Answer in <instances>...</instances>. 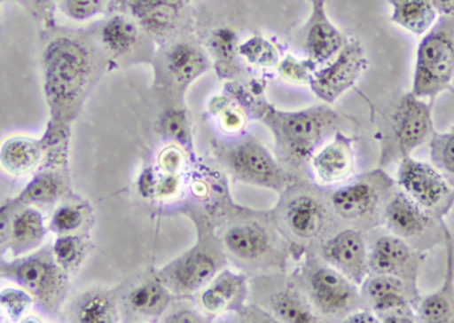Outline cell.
I'll return each instance as SVG.
<instances>
[{
	"mask_svg": "<svg viewBox=\"0 0 454 323\" xmlns=\"http://www.w3.org/2000/svg\"><path fill=\"white\" fill-rule=\"evenodd\" d=\"M98 48L82 35H53L42 51V90L50 119L72 122L100 77Z\"/></svg>",
	"mask_w": 454,
	"mask_h": 323,
	"instance_id": "obj_1",
	"label": "cell"
},
{
	"mask_svg": "<svg viewBox=\"0 0 454 323\" xmlns=\"http://www.w3.org/2000/svg\"><path fill=\"white\" fill-rule=\"evenodd\" d=\"M261 120L274 135L278 160L301 170L323 143L335 135L339 116L325 106L294 112L266 106L261 111Z\"/></svg>",
	"mask_w": 454,
	"mask_h": 323,
	"instance_id": "obj_2",
	"label": "cell"
},
{
	"mask_svg": "<svg viewBox=\"0 0 454 323\" xmlns=\"http://www.w3.org/2000/svg\"><path fill=\"white\" fill-rule=\"evenodd\" d=\"M333 210L328 199L307 184H290L282 192L274 213L275 224L299 244L323 242L330 236Z\"/></svg>",
	"mask_w": 454,
	"mask_h": 323,
	"instance_id": "obj_3",
	"label": "cell"
},
{
	"mask_svg": "<svg viewBox=\"0 0 454 323\" xmlns=\"http://www.w3.org/2000/svg\"><path fill=\"white\" fill-rule=\"evenodd\" d=\"M453 77L454 15H440L419 44L411 92L434 98L450 88Z\"/></svg>",
	"mask_w": 454,
	"mask_h": 323,
	"instance_id": "obj_4",
	"label": "cell"
},
{
	"mask_svg": "<svg viewBox=\"0 0 454 323\" xmlns=\"http://www.w3.org/2000/svg\"><path fill=\"white\" fill-rule=\"evenodd\" d=\"M2 276L26 289L40 309L51 316L58 314L68 295V274L45 249L5 263Z\"/></svg>",
	"mask_w": 454,
	"mask_h": 323,
	"instance_id": "obj_5",
	"label": "cell"
},
{
	"mask_svg": "<svg viewBox=\"0 0 454 323\" xmlns=\"http://www.w3.org/2000/svg\"><path fill=\"white\" fill-rule=\"evenodd\" d=\"M223 245L209 231L200 229L199 242L157 273L173 295H192L204 289L225 265Z\"/></svg>",
	"mask_w": 454,
	"mask_h": 323,
	"instance_id": "obj_6",
	"label": "cell"
},
{
	"mask_svg": "<svg viewBox=\"0 0 454 323\" xmlns=\"http://www.w3.org/2000/svg\"><path fill=\"white\" fill-rule=\"evenodd\" d=\"M221 164L242 183L283 192L290 185V176L256 138H242L213 146Z\"/></svg>",
	"mask_w": 454,
	"mask_h": 323,
	"instance_id": "obj_7",
	"label": "cell"
},
{
	"mask_svg": "<svg viewBox=\"0 0 454 323\" xmlns=\"http://www.w3.org/2000/svg\"><path fill=\"white\" fill-rule=\"evenodd\" d=\"M304 297L315 313L330 319H341L356 311L360 303L357 285L339 273L333 266L309 258L301 272Z\"/></svg>",
	"mask_w": 454,
	"mask_h": 323,
	"instance_id": "obj_8",
	"label": "cell"
},
{
	"mask_svg": "<svg viewBox=\"0 0 454 323\" xmlns=\"http://www.w3.org/2000/svg\"><path fill=\"white\" fill-rule=\"evenodd\" d=\"M221 245L226 256L245 266L279 263L280 241L274 228L255 216H238L225 224Z\"/></svg>",
	"mask_w": 454,
	"mask_h": 323,
	"instance_id": "obj_9",
	"label": "cell"
},
{
	"mask_svg": "<svg viewBox=\"0 0 454 323\" xmlns=\"http://www.w3.org/2000/svg\"><path fill=\"white\" fill-rule=\"evenodd\" d=\"M397 183L434 218H442L454 205V188L444 176L427 162L411 156L403 157L397 172Z\"/></svg>",
	"mask_w": 454,
	"mask_h": 323,
	"instance_id": "obj_10",
	"label": "cell"
},
{
	"mask_svg": "<svg viewBox=\"0 0 454 323\" xmlns=\"http://www.w3.org/2000/svg\"><path fill=\"white\" fill-rule=\"evenodd\" d=\"M392 186L391 178L376 170L336 189L328 197V202L333 213L343 220L363 223L376 215Z\"/></svg>",
	"mask_w": 454,
	"mask_h": 323,
	"instance_id": "obj_11",
	"label": "cell"
},
{
	"mask_svg": "<svg viewBox=\"0 0 454 323\" xmlns=\"http://www.w3.org/2000/svg\"><path fill=\"white\" fill-rule=\"evenodd\" d=\"M367 66L363 45L356 40L346 43L330 61L314 72L309 85L315 95L325 103H333L354 87Z\"/></svg>",
	"mask_w": 454,
	"mask_h": 323,
	"instance_id": "obj_12",
	"label": "cell"
},
{
	"mask_svg": "<svg viewBox=\"0 0 454 323\" xmlns=\"http://www.w3.org/2000/svg\"><path fill=\"white\" fill-rule=\"evenodd\" d=\"M432 104L418 98L412 92L400 98L392 114L391 138L394 152L400 156H411L434 135Z\"/></svg>",
	"mask_w": 454,
	"mask_h": 323,
	"instance_id": "obj_13",
	"label": "cell"
},
{
	"mask_svg": "<svg viewBox=\"0 0 454 323\" xmlns=\"http://www.w3.org/2000/svg\"><path fill=\"white\" fill-rule=\"evenodd\" d=\"M320 257L349 281L360 287L370 274L368 250L362 232L344 229L322 242Z\"/></svg>",
	"mask_w": 454,
	"mask_h": 323,
	"instance_id": "obj_14",
	"label": "cell"
},
{
	"mask_svg": "<svg viewBox=\"0 0 454 323\" xmlns=\"http://www.w3.org/2000/svg\"><path fill=\"white\" fill-rule=\"evenodd\" d=\"M363 298L383 322L412 323L415 313L411 308L407 287L400 277L373 274L363 282Z\"/></svg>",
	"mask_w": 454,
	"mask_h": 323,
	"instance_id": "obj_15",
	"label": "cell"
},
{
	"mask_svg": "<svg viewBox=\"0 0 454 323\" xmlns=\"http://www.w3.org/2000/svg\"><path fill=\"white\" fill-rule=\"evenodd\" d=\"M161 64L165 79L181 92L207 74L210 66L205 51L191 40L172 43L165 50Z\"/></svg>",
	"mask_w": 454,
	"mask_h": 323,
	"instance_id": "obj_16",
	"label": "cell"
},
{
	"mask_svg": "<svg viewBox=\"0 0 454 323\" xmlns=\"http://www.w3.org/2000/svg\"><path fill=\"white\" fill-rule=\"evenodd\" d=\"M129 15L144 32L167 39L172 36L183 18L185 0H124Z\"/></svg>",
	"mask_w": 454,
	"mask_h": 323,
	"instance_id": "obj_17",
	"label": "cell"
},
{
	"mask_svg": "<svg viewBox=\"0 0 454 323\" xmlns=\"http://www.w3.org/2000/svg\"><path fill=\"white\" fill-rule=\"evenodd\" d=\"M309 162L319 183L325 185L343 183L354 170L355 156L351 138L336 130L333 140L320 146Z\"/></svg>",
	"mask_w": 454,
	"mask_h": 323,
	"instance_id": "obj_18",
	"label": "cell"
},
{
	"mask_svg": "<svg viewBox=\"0 0 454 323\" xmlns=\"http://www.w3.org/2000/svg\"><path fill=\"white\" fill-rule=\"evenodd\" d=\"M384 220L395 236L413 239L428 231L434 217L404 191H399L389 197L384 210Z\"/></svg>",
	"mask_w": 454,
	"mask_h": 323,
	"instance_id": "obj_19",
	"label": "cell"
},
{
	"mask_svg": "<svg viewBox=\"0 0 454 323\" xmlns=\"http://www.w3.org/2000/svg\"><path fill=\"white\" fill-rule=\"evenodd\" d=\"M343 34L330 20L325 5L311 7V16L304 35V50L315 64L330 61L346 44Z\"/></svg>",
	"mask_w": 454,
	"mask_h": 323,
	"instance_id": "obj_20",
	"label": "cell"
},
{
	"mask_svg": "<svg viewBox=\"0 0 454 323\" xmlns=\"http://www.w3.org/2000/svg\"><path fill=\"white\" fill-rule=\"evenodd\" d=\"M247 297V282L242 274L223 271L200 295V305L207 313L223 314L242 308Z\"/></svg>",
	"mask_w": 454,
	"mask_h": 323,
	"instance_id": "obj_21",
	"label": "cell"
},
{
	"mask_svg": "<svg viewBox=\"0 0 454 323\" xmlns=\"http://www.w3.org/2000/svg\"><path fill=\"white\" fill-rule=\"evenodd\" d=\"M172 295L159 276L146 277L128 289L122 306L135 319H159L169 306Z\"/></svg>",
	"mask_w": 454,
	"mask_h": 323,
	"instance_id": "obj_22",
	"label": "cell"
},
{
	"mask_svg": "<svg viewBox=\"0 0 454 323\" xmlns=\"http://www.w3.org/2000/svg\"><path fill=\"white\" fill-rule=\"evenodd\" d=\"M48 232L43 213L32 205H24L13 215L7 250L13 258L29 255L42 247Z\"/></svg>",
	"mask_w": 454,
	"mask_h": 323,
	"instance_id": "obj_23",
	"label": "cell"
},
{
	"mask_svg": "<svg viewBox=\"0 0 454 323\" xmlns=\"http://www.w3.org/2000/svg\"><path fill=\"white\" fill-rule=\"evenodd\" d=\"M43 148L40 138L11 136L0 144V168L12 177L34 175L42 168Z\"/></svg>",
	"mask_w": 454,
	"mask_h": 323,
	"instance_id": "obj_24",
	"label": "cell"
},
{
	"mask_svg": "<svg viewBox=\"0 0 454 323\" xmlns=\"http://www.w3.org/2000/svg\"><path fill=\"white\" fill-rule=\"evenodd\" d=\"M412 248L402 237L387 234L373 242L368 253L370 273L391 274L400 277L411 269L413 260Z\"/></svg>",
	"mask_w": 454,
	"mask_h": 323,
	"instance_id": "obj_25",
	"label": "cell"
},
{
	"mask_svg": "<svg viewBox=\"0 0 454 323\" xmlns=\"http://www.w3.org/2000/svg\"><path fill=\"white\" fill-rule=\"evenodd\" d=\"M71 192V176L67 170L40 168L32 175L23 191L15 196L21 205H51Z\"/></svg>",
	"mask_w": 454,
	"mask_h": 323,
	"instance_id": "obj_26",
	"label": "cell"
},
{
	"mask_svg": "<svg viewBox=\"0 0 454 323\" xmlns=\"http://www.w3.org/2000/svg\"><path fill=\"white\" fill-rule=\"evenodd\" d=\"M143 28L130 15L114 13L104 21L98 40L106 52L114 58H124L137 50Z\"/></svg>",
	"mask_w": 454,
	"mask_h": 323,
	"instance_id": "obj_27",
	"label": "cell"
},
{
	"mask_svg": "<svg viewBox=\"0 0 454 323\" xmlns=\"http://www.w3.org/2000/svg\"><path fill=\"white\" fill-rule=\"evenodd\" d=\"M448 237V269L444 284L434 295H427L418 306L420 321L429 323L454 322V255L452 239Z\"/></svg>",
	"mask_w": 454,
	"mask_h": 323,
	"instance_id": "obj_28",
	"label": "cell"
},
{
	"mask_svg": "<svg viewBox=\"0 0 454 323\" xmlns=\"http://www.w3.org/2000/svg\"><path fill=\"white\" fill-rule=\"evenodd\" d=\"M392 8L391 20L411 34L423 36L439 19L432 0H388Z\"/></svg>",
	"mask_w": 454,
	"mask_h": 323,
	"instance_id": "obj_29",
	"label": "cell"
},
{
	"mask_svg": "<svg viewBox=\"0 0 454 323\" xmlns=\"http://www.w3.org/2000/svg\"><path fill=\"white\" fill-rule=\"evenodd\" d=\"M72 122L48 119L44 133L40 138L43 148L42 168L69 172V146Z\"/></svg>",
	"mask_w": 454,
	"mask_h": 323,
	"instance_id": "obj_30",
	"label": "cell"
},
{
	"mask_svg": "<svg viewBox=\"0 0 454 323\" xmlns=\"http://www.w3.org/2000/svg\"><path fill=\"white\" fill-rule=\"evenodd\" d=\"M71 317L80 323H111L119 319L116 298L103 289H93L76 298Z\"/></svg>",
	"mask_w": 454,
	"mask_h": 323,
	"instance_id": "obj_31",
	"label": "cell"
},
{
	"mask_svg": "<svg viewBox=\"0 0 454 323\" xmlns=\"http://www.w3.org/2000/svg\"><path fill=\"white\" fill-rule=\"evenodd\" d=\"M266 305L277 319L285 322H317V316L309 301L298 290L287 285L267 298Z\"/></svg>",
	"mask_w": 454,
	"mask_h": 323,
	"instance_id": "obj_32",
	"label": "cell"
},
{
	"mask_svg": "<svg viewBox=\"0 0 454 323\" xmlns=\"http://www.w3.org/2000/svg\"><path fill=\"white\" fill-rule=\"evenodd\" d=\"M53 260L67 274L74 273L82 268L88 255V242L79 233L56 236L51 248Z\"/></svg>",
	"mask_w": 454,
	"mask_h": 323,
	"instance_id": "obj_33",
	"label": "cell"
},
{
	"mask_svg": "<svg viewBox=\"0 0 454 323\" xmlns=\"http://www.w3.org/2000/svg\"><path fill=\"white\" fill-rule=\"evenodd\" d=\"M88 207L79 202H66L56 208L51 216L48 228L56 236L79 233L88 220Z\"/></svg>",
	"mask_w": 454,
	"mask_h": 323,
	"instance_id": "obj_34",
	"label": "cell"
},
{
	"mask_svg": "<svg viewBox=\"0 0 454 323\" xmlns=\"http://www.w3.org/2000/svg\"><path fill=\"white\" fill-rule=\"evenodd\" d=\"M429 146L434 167L454 188V132H434Z\"/></svg>",
	"mask_w": 454,
	"mask_h": 323,
	"instance_id": "obj_35",
	"label": "cell"
},
{
	"mask_svg": "<svg viewBox=\"0 0 454 323\" xmlns=\"http://www.w3.org/2000/svg\"><path fill=\"white\" fill-rule=\"evenodd\" d=\"M238 55L247 63L258 67H272L279 63L280 56L277 47L266 37L254 35L238 45Z\"/></svg>",
	"mask_w": 454,
	"mask_h": 323,
	"instance_id": "obj_36",
	"label": "cell"
},
{
	"mask_svg": "<svg viewBox=\"0 0 454 323\" xmlns=\"http://www.w3.org/2000/svg\"><path fill=\"white\" fill-rule=\"evenodd\" d=\"M34 303V298L23 288L8 287L0 290V311L11 321L18 322L24 319Z\"/></svg>",
	"mask_w": 454,
	"mask_h": 323,
	"instance_id": "obj_37",
	"label": "cell"
},
{
	"mask_svg": "<svg viewBox=\"0 0 454 323\" xmlns=\"http://www.w3.org/2000/svg\"><path fill=\"white\" fill-rule=\"evenodd\" d=\"M109 0H59L61 12L72 21L85 23L106 11Z\"/></svg>",
	"mask_w": 454,
	"mask_h": 323,
	"instance_id": "obj_38",
	"label": "cell"
},
{
	"mask_svg": "<svg viewBox=\"0 0 454 323\" xmlns=\"http://www.w3.org/2000/svg\"><path fill=\"white\" fill-rule=\"evenodd\" d=\"M315 66H317V64H315L311 59L301 60V59L294 58V56L291 55L280 59L279 63H278L279 74L282 75L285 79L295 83H309V84L312 75L317 71Z\"/></svg>",
	"mask_w": 454,
	"mask_h": 323,
	"instance_id": "obj_39",
	"label": "cell"
},
{
	"mask_svg": "<svg viewBox=\"0 0 454 323\" xmlns=\"http://www.w3.org/2000/svg\"><path fill=\"white\" fill-rule=\"evenodd\" d=\"M238 37L232 29L223 28L217 29L210 37V47L215 58L223 64H229L232 61L235 55H238Z\"/></svg>",
	"mask_w": 454,
	"mask_h": 323,
	"instance_id": "obj_40",
	"label": "cell"
},
{
	"mask_svg": "<svg viewBox=\"0 0 454 323\" xmlns=\"http://www.w3.org/2000/svg\"><path fill=\"white\" fill-rule=\"evenodd\" d=\"M162 128H164L165 135L169 138H176L183 144L191 141L188 120L183 111L173 109V111L167 112L162 119Z\"/></svg>",
	"mask_w": 454,
	"mask_h": 323,
	"instance_id": "obj_41",
	"label": "cell"
},
{
	"mask_svg": "<svg viewBox=\"0 0 454 323\" xmlns=\"http://www.w3.org/2000/svg\"><path fill=\"white\" fill-rule=\"evenodd\" d=\"M159 165L164 173L180 175L184 165H185V154L178 146H168V148L162 149L161 154H160Z\"/></svg>",
	"mask_w": 454,
	"mask_h": 323,
	"instance_id": "obj_42",
	"label": "cell"
},
{
	"mask_svg": "<svg viewBox=\"0 0 454 323\" xmlns=\"http://www.w3.org/2000/svg\"><path fill=\"white\" fill-rule=\"evenodd\" d=\"M21 207H24V205H21L15 197L5 200V201L0 205V249H2V248H7L13 215H15L16 210Z\"/></svg>",
	"mask_w": 454,
	"mask_h": 323,
	"instance_id": "obj_43",
	"label": "cell"
},
{
	"mask_svg": "<svg viewBox=\"0 0 454 323\" xmlns=\"http://www.w3.org/2000/svg\"><path fill=\"white\" fill-rule=\"evenodd\" d=\"M181 183L180 175H170V173H164L159 180L154 184V192L157 196L161 200H170L176 197V194L180 192Z\"/></svg>",
	"mask_w": 454,
	"mask_h": 323,
	"instance_id": "obj_44",
	"label": "cell"
},
{
	"mask_svg": "<svg viewBox=\"0 0 454 323\" xmlns=\"http://www.w3.org/2000/svg\"><path fill=\"white\" fill-rule=\"evenodd\" d=\"M221 117V124H223V130L226 132L237 133L242 130L245 125V114L242 111L238 108H234L231 106H223L220 112H218Z\"/></svg>",
	"mask_w": 454,
	"mask_h": 323,
	"instance_id": "obj_45",
	"label": "cell"
},
{
	"mask_svg": "<svg viewBox=\"0 0 454 323\" xmlns=\"http://www.w3.org/2000/svg\"><path fill=\"white\" fill-rule=\"evenodd\" d=\"M346 319V322H379L378 316H376V314L371 313V311H354V313L347 316Z\"/></svg>",
	"mask_w": 454,
	"mask_h": 323,
	"instance_id": "obj_46",
	"label": "cell"
},
{
	"mask_svg": "<svg viewBox=\"0 0 454 323\" xmlns=\"http://www.w3.org/2000/svg\"><path fill=\"white\" fill-rule=\"evenodd\" d=\"M165 321L170 322H200V317L197 314L192 313V311H178V313L172 314V316L167 317Z\"/></svg>",
	"mask_w": 454,
	"mask_h": 323,
	"instance_id": "obj_47",
	"label": "cell"
},
{
	"mask_svg": "<svg viewBox=\"0 0 454 323\" xmlns=\"http://www.w3.org/2000/svg\"><path fill=\"white\" fill-rule=\"evenodd\" d=\"M440 15H454V0H432Z\"/></svg>",
	"mask_w": 454,
	"mask_h": 323,
	"instance_id": "obj_48",
	"label": "cell"
},
{
	"mask_svg": "<svg viewBox=\"0 0 454 323\" xmlns=\"http://www.w3.org/2000/svg\"><path fill=\"white\" fill-rule=\"evenodd\" d=\"M32 2L39 5H48L51 4V3L59 2V0H32Z\"/></svg>",
	"mask_w": 454,
	"mask_h": 323,
	"instance_id": "obj_49",
	"label": "cell"
},
{
	"mask_svg": "<svg viewBox=\"0 0 454 323\" xmlns=\"http://www.w3.org/2000/svg\"><path fill=\"white\" fill-rule=\"evenodd\" d=\"M311 7H317V5H325V0H309Z\"/></svg>",
	"mask_w": 454,
	"mask_h": 323,
	"instance_id": "obj_50",
	"label": "cell"
},
{
	"mask_svg": "<svg viewBox=\"0 0 454 323\" xmlns=\"http://www.w3.org/2000/svg\"><path fill=\"white\" fill-rule=\"evenodd\" d=\"M4 261L0 260V276H2L3 271H4Z\"/></svg>",
	"mask_w": 454,
	"mask_h": 323,
	"instance_id": "obj_51",
	"label": "cell"
},
{
	"mask_svg": "<svg viewBox=\"0 0 454 323\" xmlns=\"http://www.w3.org/2000/svg\"><path fill=\"white\" fill-rule=\"evenodd\" d=\"M5 0H0V8H2L3 3H4Z\"/></svg>",
	"mask_w": 454,
	"mask_h": 323,
	"instance_id": "obj_52",
	"label": "cell"
},
{
	"mask_svg": "<svg viewBox=\"0 0 454 323\" xmlns=\"http://www.w3.org/2000/svg\"><path fill=\"white\" fill-rule=\"evenodd\" d=\"M193 2V0H185V3Z\"/></svg>",
	"mask_w": 454,
	"mask_h": 323,
	"instance_id": "obj_53",
	"label": "cell"
}]
</instances>
